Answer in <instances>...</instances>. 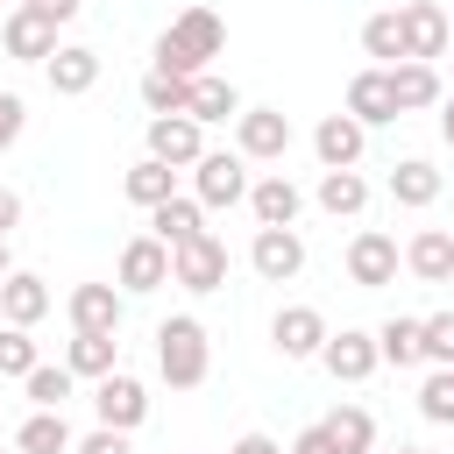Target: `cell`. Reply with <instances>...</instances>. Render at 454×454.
I'll return each mask as SVG.
<instances>
[{"instance_id":"6da1fadb","label":"cell","mask_w":454,"mask_h":454,"mask_svg":"<svg viewBox=\"0 0 454 454\" xmlns=\"http://www.w3.org/2000/svg\"><path fill=\"white\" fill-rule=\"evenodd\" d=\"M227 50V21L213 14V7H184L163 35H156V57H149V71H170V78H199L213 57Z\"/></svg>"},{"instance_id":"7a4b0ae2","label":"cell","mask_w":454,"mask_h":454,"mask_svg":"<svg viewBox=\"0 0 454 454\" xmlns=\"http://www.w3.org/2000/svg\"><path fill=\"white\" fill-rule=\"evenodd\" d=\"M156 376H163L170 390H199V383L213 376V340H206V326H199L192 312H170V319L156 326Z\"/></svg>"},{"instance_id":"3957f363","label":"cell","mask_w":454,"mask_h":454,"mask_svg":"<svg viewBox=\"0 0 454 454\" xmlns=\"http://www.w3.org/2000/svg\"><path fill=\"white\" fill-rule=\"evenodd\" d=\"M291 149V114L284 106H241L234 121V156L241 163H284Z\"/></svg>"},{"instance_id":"277c9868","label":"cell","mask_w":454,"mask_h":454,"mask_svg":"<svg viewBox=\"0 0 454 454\" xmlns=\"http://www.w3.org/2000/svg\"><path fill=\"white\" fill-rule=\"evenodd\" d=\"M192 199H199L206 213L241 206V199H248V163H241L234 149H206V156L192 163Z\"/></svg>"},{"instance_id":"5b68a950","label":"cell","mask_w":454,"mask_h":454,"mask_svg":"<svg viewBox=\"0 0 454 454\" xmlns=\"http://www.w3.org/2000/svg\"><path fill=\"white\" fill-rule=\"evenodd\" d=\"M348 284L355 291H383V284H397V262H404V248H397V234H383V227H362L355 241H348Z\"/></svg>"},{"instance_id":"8992f818","label":"cell","mask_w":454,"mask_h":454,"mask_svg":"<svg viewBox=\"0 0 454 454\" xmlns=\"http://www.w3.org/2000/svg\"><path fill=\"white\" fill-rule=\"evenodd\" d=\"M170 284H177V291H199V298H206V291H220V284H227V241L206 227L199 241L170 248Z\"/></svg>"},{"instance_id":"52a82bcc","label":"cell","mask_w":454,"mask_h":454,"mask_svg":"<svg viewBox=\"0 0 454 454\" xmlns=\"http://www.w3.org/2000/svg\"><path fill=\"white\" fill-rule=\"evenodd\" d=\"M326 312L319 305H277V319H270V348L284 355V362H319V348H326Z\"/></svg>"},{"instance_id":"ba28073f","label":"cell","mask_w":454,"mask_h":454,"mask_svg":"<svg viewBox=\"0 0 454 454\" xmlns=\"http://www.w3.org/2000/svg\"><path fill=\"white\" fill-rule=\"evenodd\" d=\"M163 284H170V248L156 234H135L121 248V262H114V291L121 298H142V291H163Z\"/></svg>"},{"instance_id":"9c48e42d","label":"cell","mask_w":454,"mask_h":454,"mask_svg":"<svg viewBox=\"0 0 454 454\" xmlns=\"http://www.w3.org/2000/svg\"><path fill=\"white\" fill-rule=\"evenodd\" d=\"M248 270H255L262 284H291V277L305 270V234H298V227H255Z\"/></svg>"},{"instance_id":"30bf717a","label":"cell","mask_w":454,"mask_h":454,"mask_svg":"<svg viewBox=\"0 0 454 454\" xmlns=\"http://www.w3.org/2000/svg\"><path fill=\"white\" fill-rule=\"evenodd\" d=\"M92 411H99V426H114V433H135V426L149 419V390H142V376H128V369L99 376V383H92Z\"/></svg>"},{"instance_id":"8fae6325","label":"cell","mask_w":454,"mask_h":454,"mask_svg":"<svg viewBox=\"0 0 454 454\" xmlns=\"http://www.w3.org/2000/svg\"><path fill=\"white\" fill-rule=\"evenodd\" d=\"M397 21H404V64H433L447 50V35H454V21H447L440 0H404Z\"/></svg>"},{"instance_id":"7c38bea8","label":"cell","mask_w":454,"mask_h":454,"mask_svg":"<svg viewBox=\"0 0 454 454\" xmlns=\"http://www.w3.org/2000/svg\"><path fill=\"white\" fill-rule=\"evenodd\" d=\"M0 50L21 57V64H50V57H57V21H50L43 7H7V21H0Z\"/></svg>"},{"instance_id":"4fadbf2b","label":"cell","mask_w":454,"mask_h":454,"mask_svg":"<svg viewBox=\"0 0 454 454\" xmlns=\"http://www.w3.org/2000/svg\"><path fill=\"white\" fill-rule=\"evenodd\" d=\"M149 156L170 163V170H192L206 156V128L192 114H149Z\"/></svg>"},{"instance_id":"5bb4252c","label":"cell","mask_w":454,"mask_h":454,"mask_svg":"<svg viewBox=\"0 0 454 454\" xmlns=\"http://www.w3.org/2000/svg\"><path fill=\"white\" fill-rule=\"evenodd\" d=\"M319 362H326V376H333V383H369V376L383 369V355H376V333H362V326H340V333H326Z\"/></svg>"},{"instance_id":"9a60e30c","label":"cell","mask_w":454,"mask_h":454,"mask_svg":"<svg viewBox=\"0 0 454 454\" xmlns=\"http://www.w3.org/2000/svg\"><path fill=\"white\" fill-rule=\"evenodd\" d=\"M312 156H319V170H362V156H369V128L348 121V114H326V121L312 128Z\"/></svg>"},{"instance_id":"2e32d148","label":"cell","mask_w":454,"mask_h":454,"mask_svg":"<svg viewBox=\"0 0 454 454\" xmlns=\"http://www.w3.org/2000/svg\"><path fill=\"white\" fill-rule=\"evenodd\" d=\"M248 213H255V227H298L305 192L284 170H262V177H248Z\"/></svg>"},{"instance_id":"e0dca14e","label":"cell","mask_w":454,"mask_h":454,"mask_svg":"<svg viewBox=\"0 0 454 454\" xmlns=\"http://www.w3.org/2000/svg\"><path fill=\"white\" fill-rule=\"evenodd\" d=\"M340 114H348V121H362V128H390V121H404V114H397V99H390V71H376V64H369V71H355V78H348V106H340Z\"/></svg>"},{"instance_id":"ac0fdd59","label":"cell","mask_w":454,"mask_h":454,"mask_svg":"<svg viewBox=\"0 0 454 454\" xmlns=\"http://www.w3.org/2000/svg\"><path fill=\"white\" fill-rule=\"evenodd\" d=\"M43 78H50L57 99H85V92L99 85V50H85V43H57V57L43 64Z\"/></svg>"},{"instance_id":"d6986e66","label":"cell","mask_w":454,"mask_h":454,"mask_svg":"<svg viewBox=\"0 0 454 454\" xmlns=\"http://www.w3.org/2000/svg\"><path fill=\"white\" fill-rule=\"evenodd\" d=\"M128 319V298L114 284H78L71 291V333H121Z\"/></svg>"},{"instance_id":"ffe728a7","label":"cell","mask_w":454,"mask_h":454,"mask_svg":"<svg viewBox=\"0 0 454 454\" xmlns=\"http://www.w3.org/2000/svg\"><path fill=\"white\" fill-rule=\"evenodd\" d=\"M404 270H411L419 284H454V234H447V227H419V234L404 241Z\"/></svg>"},{"instance_id":"44dd1931","label":"cell","mask_w":454,"mask_h":454,"mask_svg":"<svg viewBox=\"0 0 454 454\" xmlns=\"http://www.w3.org/2000/svg\"><path fill=\"white\" fill-rule=\"evenodd\" d=\"M50 305H57V298H50V284H43L35 270H14V277L0 284V319H7V326H21V333H28Z\"/></svg>"},{"instance_id":"7402d4cb","label":"cell","mask_w":454,"mask_h":454,"mask_svg":"<svg viewBox=\"0 0 454 454\" xmlns=\"http://www.w3.org/2000/svg\"><path fill=\"white\" fill-rule=\"evenodd\" d=\"M149 234H156L163 248H184V241L206 234V206H199L192 192H177V199H163V206L149 213Z\"/></svg>"},{"instance_id":"603a6c76","label":"cell","mask_w":454,"mask_h":454,"mask_svg":"<svg viewBox=\"0 0 454 454\" xmlns=\"http://www.w3.org/2000/svg\"><path fill=\"white\" fill-rule=\"evenodd\" d=\"M64 369H71L78 383H99V376H114V369H121V333H71V348H64Z\"/></svg>"},{"instance_id":"cb8c5ba5","label":"cell","mask_w":454,"mask_h":454,"mask_svg":"<svg viewBox=\"0 0 454 454\" xmlns=\"http://www.w3.org/2000/svg\"><path fill=\"white\" fill-rule=\"evenodd\" d=\"M390 99H397V114H426L447 99V85L433 64H390Z\"/></svg>"},{"instance_id":"d4e9b609","label":"cell","mask_w":454,"mask_h":454,"mask_svg":"<svg viewBox=\"0 0 454 454\" xmlns=\"http://www.w3.org/2000/svg\"><path fill=\"white\" fill-rule=\"evenodd\" d=\"M184 114H192L199 128H213V121H241V92H234L220 71H199V78H192V99H184Z\"/></svg>"},{"instance_id":"484cf974","label":"cell","mask_w":454,"mask_h":454,"mask_svg":"<svg viewBox=\"0 0 454 454\" xmlns=\"http://www.w3.org/2000/svg\"><path fill=\"white\" fill-rule=\"evenodd\" d=\"M312 199H319V213H333V220H355V213L369 206V177H362V170H319Z\"/></svg>"},{"instance_id":"4316f807","label":"cell","mask_w":454,"mask_h":454,"mask_svg":"<svg viewBox=\"0 0 454 454\" xmlns=\"http://www.w3.org/2000/svg\"><path fill=\"white\" fill-rule=\"evenodd\" d=\"M319 426H326V440H333L340 454H376V411H369V404H333Z\"/></svg>"},{"instance_id":"83f0119b","label":"cell","mask_w":454,"mask_h":454,"mask_svg":"<svg viewBox=\"0 0 454 454\" xmlns=\"http://www.w3.org/2000/svg\"><path fill=\"white\" fill-rule=\"evenodd\" d=\"M121 192H128V206H142V213H156L163 199H177V170L170 163H156V156H142L128 177H121Z\"/></svg>"},{"instance_id":"f1b7e54d","label":"cell","mask_w":454,"mask_h":454,"mask_svg":"<svg viewBox=\"0 0 454 454\" xmlns=\"http://www.w3.org/2000/svg\"><path fill=\"white\" fill-rule=\"evenodd\" d=\"M440 184H447V177H440L426 156L390 163V199H397V206H411V213H419V206H433V199H440Z\"/></svg>"},{"instance_id":"f546056e","label":"cell","mask_w":454,"mask_h":454,"mask_svg":"<svg viewBox=\"0 0 454 454\" xmlns=\"http://www.w3.org/2000/svg\"><path fill=\"white\" fill-rule=\"evenodd\" d=\"M362 50L376 57V71L404 64V21H397V7H383V14H369V21H362Z\"/></svg>"},{"instance_id":"4dcf8cb0","label":"cell","mask_w":454,"mask_h":454,"mask_svg":"<svg viewBox=\"0 0 454 454\" xmlns=\"http://www.w3.org/2000/svg\"><path fill=\"white\" fill-rule=\"evenodd\" d=\"M14 447H21V454H71V426H64V411H28L21 433H14Z\"/></svg>"},{"instance_id":"1f68e13d","label":"cell","mask_w":454,"mask_h":454,"mask_svg":"<svg viewBox=\"0 0 454 454\" xmlns=\"http://www.w3.org/2000/svg\"><path fill=\"white\" fill-rule=\"evenodd\" d=\"M71 383H78V376H71L64 362H35V369L21 376V390H28V404H35V411H64Z\"/></svg>"},{"instance_id":"d6a6232c","label":"cell","mask_w":454,"mask_h":454,"mask_svg":"<svg viewBox=\"0 0 454 454\" xmlns=\"http://www.w3.org/2000/svg\"><path fill=\"white\" fill-rule=\"evenodd\" d=\"M376 355H383L390 369H419V319H404V312L383 319V326H376Z\"/></svg>"},{"instance_id":"836d02e7","label":"cell","mask_w":454,"mask_h":454,"mask_svg":"<svg viewBox=\"0 0 454 454\" xmlns=\"http://www.w3.org/2000/svg\"><path fill=\"white\" fill-rule=\"evenodd\" d=\"M184 99H192V78L142 71V106H149V114H184Z\"/></svg>"},{"instance_id":"e575fe53","label":"cell","mask_w":454,"mask_h":454,"mask_svg":"<svg viewBox=\"0 0 454 454\" xmlns=\"http://www.w3.org/2000/svg\"><path fill=\"white\" fill-rule=\"evenodd\" d=\"M419 362H433V369H454V312H433V319H419Z\"/></svg>"},{"instance_id":"d590c367","label":"cell","mask_w":454,"mask_h":454,"mask_svg":"<svg viewBox=\"0 0 454 454\" xmlns=\"http://www.w3.org/2000/svg\"><path fill=\"white\" fill-rule=\"evenodd\" d=\"M419 419L454 426V369H433V376L419 383Z\"/></svg>"},{"instance_id":"8d00e7d4","label":"cell","mask_w":454,"mask_h":454,"mask_svg":"<svg viewBox=\"0 0 454 454\" xmlns=\"http://www.w3.org/2000/svg\"><path fill=\"white\" fill-rule=\"evenodd\" d=\"M43 355H35V340L21 333V326H0V376H28Z\"/></svg>"},{"instance_id":"74e56055","label":"cell","mask_w":454,"mask_h":454,"mask_svg":"<svg viewBox=\"0 0 454 454\" xmlns=\"http://www.w3.org/2000/svg\"><path fill=\"white\" fill-rule=\"evenodd\" d=\"M21 128H28V106H21V92H0V156L21 142Z\"/></svg>"},{"instance_id":"f35d334b","label":"cell","mask_w":454,"mask_h":454,"mask_svg":"<svg viewBox=\"0 0 454 454\" xmlns=\"http://www.w3.org/2000/svg\"><path fill=\"white\" fill-rule=\"evenodd\" d=\"M71 454H135V447H128V433H114V426H92L85 440H71Z\"/></svg>"},{"instance_id":"ab89813d","label":"cell","mask_w":454,"mask_h":454,"mask_svg":"<svg viewBox=\"0 0 454 454\" xmlns=\"http://www.w3.org/2000/svg\"><path fill=\"white\" fill-rule=\"evenodd\" d=\"M284 454H340V447L326 440V426H305V433H298V440H291Z\"/></svg>"},{"instance_id":"60d3db41","label":"cell","mask_w":454,"mask_h":454,"mask_svg":"<svg viewBox=\"0 0 454 454\" xmlns=\"http://www.w3.org/2000/svg\"><path fill=\"white\" fill-rule=\"evenodd\" d=\"M14 227H21V192L0 184V234H14Z\"/></svg>"},{"instance_id":"b9f144b4","label":"cell","mask_w":454,"mask_h":454,"mask_svg":"<svg viewBox=\"0 0 454 454\" xmlns=\"http://www.w3.org/2000/svg\"><path fill=\"white\" fill-rule=\"evenodd\" d=\"M227 454H284V447H277V440H270V433H241V440H234V447H227Z\"/></svg>"},{"instance_id":"7bdbcfd3","label":"cell","mask_w":454,"mask_h":454,"mask_svg":"<svg viewBox=\"0 0 454 454\" xmlns=\"http://www.w3.org/2000/svg\"><path fill=\"white\" fill-rule=\"evenodd\" d=\"M28 7H43V14H50V21H57V28H64V21H71V14H78V7H85V0H28Z\"/></svg>"},{"instance_id":"ee69618b","label":"cell","mask_w":454,"mask_h":454,"mask_svg":"<svg viewBox=\"0 0 454 454\" xmlns=\"http://www.w3.org/2000/svg\"><path fill=\"white\" fill-rule=\"evenodd\" d=\"M440 142H447V149H454V92H447V99H440Z\"/></svg>"},{"instance_id":"f6af8a7d","label":"cell","mask_w":454,"mask_h":454,"mask_svg":"<svg viewBox=\"0 0 454 454\" xmlns=\"http://www.w3.org/2000/svg\"><path fill=\"white\" fill-rule=\"evenodd\" d=\"M14 277V255H7V234H0V284Z\"/></svg>"},{"instance_id":"bcb514c9","label":"cell","mask_w":454,"mask_h":454,"mask_svg":"<svg viewBox=\"0 0 454 454\" xmlns=\"http://www.w3.org/2000/svg\"><path fill=\"white\" fill-rule=\"evenodd\" d=\"M397 454H433V447H397Z\"/></svg>"},{"instance_id":"7dc6e473","label":"cell","mask_w":454,"mask_h":454,"mask_svg":"<svg viewBox=\"0 0 454 454\" xmlns=\"http://www.w3.org/2000/svg\"><path fill=\"white\" fill-rule=\"evenodd\" d=\"M14 7H28V0H14Z\"/></svg>"}]
</instances>
